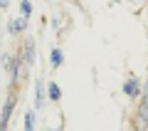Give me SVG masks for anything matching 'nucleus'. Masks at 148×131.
Listing matches in <instances>:
<instances>
[{
	"label": "nucleus",
	"instance_id": "1",
	"mask_svg": "<svg viewBox=\"0 0 148 131\" xmlns=\"http://www.w3.org/2000/svg\"><path fill=\"white\" fill-rule=\"evenodd\" d=\"M20 57H22V72H27V69L35 64V52H37V45H35V37H25L22 40L20 47Z\"/></svg>",
	"mask_w": 148,
	"mask_h": 131
},
{
	"label": "nucleus",
	"instance_id": "2",
	"mask_svg": "<svg viewBox=\"0 0 148 131\" xmlns=\"http://www.w3.org/2000/svg\"><path fill=\"white\" fill-rule=\"evenodd\" d=\"M15 104H17V94L12 92V94H8L5 104L0 109V131H8V124H10V116H12V111H15Z\"/></svg>",
	"mask_w": 148,
	"mask_h": 131
},
{
	"label": "nucleus",
	"instance_id": "3",
	"mask_svg": "<svg viewBox=\"0 0 148 131\" xmlns=\"http://www.w3.org/2000/svg\"><path fill=\"white\" fill-rule=\"evenodd\" d=\"M121 92H123V94L128 97V99H138V97L143 94V87H141V82H138L136 77H128L126 82H123Z\"/></svg>",
	"mask_w": 148,
	"mask_h": 131
},
{
	"label": "nucleus",
	"instance_id": "4",
	"mask_svg": "<svg viewBox=\"0 0 148 131\" xmlns=\"http://www.w3.org/2000/svg\"><path fill=\"white\" fill-rule=\"evenodd\" d=\"M25 30H27V17H15V20L8 22V32H10V37L22 35Z\"/></svg>",
	"mask_w": 148,
	"mask_h": 131
},
{
	"label": "nucleus",
	"instance_id": "5",
	"mask_svg": "<svg viewBox=\"0 0 148 131\" xmlns=\"http://www.w3.org/2000/svg\"><path fill=\"white\" fill-rule=\"evenodd\" d=\"M45 87H47V99L52 101V104L62 101V89H59V84H57V82H52V79H49V82L45 84Z\"/></svg>",
	"mask_w": 148,
	"mask_h": 131
},
{
	"label": "nucleus",
	"instance_id": "6",
	"mask_svg": "<svg viewBox=\"0 0 148 131\" xmlns=\"http://www.w3.org/2000/svg\"><path fill=\"white\" fill-rule=\"evenodd\" d=\"M45 92H47V87L42 84V79H35V109L45 104Z\"/></svg>",
	"mask_w": 148,
	"mask_h": 131
},
{
	"label": "nucleus",
	"instance_id": "7",
	"mask_svg": "<svg viewBox=\"0 0 148 131\" xmlns=\"http://www.w3.org/2000/svg\"><path fill=\"white\" fill-rule=\"evenodd\" d=\"M62 62H64L62 50H59V47H52V50H49V67L57 69V67H62Z\"/></svg>",
	"mask_w": 148,
	"mask_h": 131
},
{
	"label": "nucleus",
	"instance_id": "8",
	"mask_svg": "<svg viewBox=\"0 0 148 131\" xmlns=\"http://www.w3.org/2000/svg\"><path fill=\"white\" fill-rule=\"evenodd\" d=\"M131 124H133V131H148V121L143 119L141 114H136V111H133V116H131Z\"/></svg>",
	"mask_w": 148,
	"mask_h": 131
},
{
	"label": "nucleus",
	"instance_id": "9",
	"mask_svg": "<svg viewBox=\"0 0 148 131\" xmlns=\"http://www.w3.org/2000/svg\"><path fill=\"white\" fill-rule=\"evenodd\" d=\"M35 124H37V114H35V106L25 111V131H35Z\"/></svg>",
	"mask_w": 148,
	"mask_h": 131
},
{
	"label": "nucleus",
	"instance_id": "10",
	"mask_svg": "<svg viewBox=\"0 0 148 131\" xmlns=\"http://www.w3.org/2000/svg\"><path fill=\"white\" fill-rule=\"evenodd\" d=\"M32 10H35V8H32L30 0H20V17H30Z\"/></svg>",
	"mask_w": 148,
	"mask_h": 131
},
{
	"label": "nucleus",
	"instance_id": "11",
	"mask_svg": "<svg viewBox=\"0 0 148 131\" xmlns=\"http://www.w3.org/2000/svg\"><path fill=\"white\" fill-rule=\"evenodd\" d=\"M0 8L3 10H10V0H0Z\"/></svg>",
	"mask_w": 148,
	"mask_h": 131
},
{
	"label": "nucleus",
	"instance_id": "12",
	"mask_svg": "<svg viewBox=\"0 0 148 131\" xmlns=\"http://www.w3.org/2000/svg\"><path fill=\"white\" fill-rule=\"evenodd\" d=\"M141 97H143V99H146V101H148V82H146V84H143V94H141Z\"/></svg>",
	"mask_w": 148,
	"mask_h": 131
},
{
	"label": "nucleus",
	"instance_id": "13",
	"mask_svg": "<svg viewBox=\"0 0 148 131\" xmlns=\"http://www.w3.org/2000/svg\"><path fill=\"white\" fill-rule=\"evenodd\" d=\"M17 3H20V0H17Z\"/></svg>",
	"mask_w": 148,
	"mask_h": 131
},
{
	"label": "nucleus",
	"instance_id": "14",
	"mask_svg": "<svg viewBox=\"0 0 148 131\" xmlns=\"http://www.w3.org/2000/svg\"><path fill=\"white\" fill-rule=\"evenodd\" d=\"M57 131H59V129H57Z\"/></svg>",
	"mask_w": 148,
	"mask_h": 131
}]
</instances>
